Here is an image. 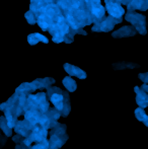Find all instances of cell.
<instances>
[{"label": "cell", "instance_id": "cell-17", "mask_svg": "<svg viewBox=\"0 0 148 149\" xmlns=\"http://www.w3.org/2000/svg\"><path fill=\"white\" fill-rule=\"evenodd\" d=\"M51 130V135L52 134H55V135H62V134L66 133V125L65 124H60L58 123L57 125L55 126L54 128H52Z\"/></svg>", "mask_w": 148, "mask_h": 149}, {"label": "cell", "instance_id": "cell-3", "mask_svg": "<svg viewBox=\"0 0 148 149\" xmlns=\"http://www.w3.org/2000/svg\"><path fill=\"white\" fill-rule=\"evenodd\" d=\"M106 5H107L108 12L112 17L120 18L125 12L124 8L118 2H114L113 0H106Z\"/></svg>", "mask_w": 148, "mask_h": 149}, {"label": "cell", "instance_id": "cell-33", "mask_svg": "<svg viewBox=\"0 0 148 149\" xmlns=\"http://www.w3.org/2000/svg\"><path fill=\"white\" fill-rule=\"evenodd\" d=\"M9 108V107H8V104H6V102H3V104H0V111H5V110H7V109Z\"/></svg>", "mask_w": 148, "mask_h": 149}, {"label": "cell", "instance_id": "cell-27", "mask_svg": "<svg viewBox=\"0 0 148 149\" xmlns=\"http://www.w3.org/2000/svg\"><path fill=\"white\" fill-rule=\"evenodd\" d=\"M62 91H63V90L60 89L59 87L50 86V87H48V88H47V93H46V94H48V96L50 97V95H51V94H53V93H62Z\"/></svg>", "mask_w": 148, "mask_h": 149}, {"label": "cell", "instance_id": "cell-21", "mask_svg": "<svg viewBox=\"0 0 148 149\" xmlns=\"http://www.w3.org/2000/svg\"><path fill=\"white\" fill-rule=\"evenodd\" d=\"M49 146V140L47 138H43L39 143L35 144L34 146H31L32 149H48Z\"/></svg>", "mask_w": 148, "mask_h": 149}, {"label": "cell", "instance_id": "cell-13", "mask_svg": "<svg viewBox=\"0 0 148 149\" xmlns=\"http://www.w3.org/2000/svg\"><path fill=\"white\" fill-rule=\"evenodd\" d=\"M135 117H136L138 121L142 122V123L147 127L148 126V117H147L146 113H145L144 109L140 108V107L137 108L136 110H135Z\"/></svg>", "mask_w": 148, "mask_h": 149}, {"label": "cell", "instance_id": "cell-35", "mask_svg": "<svg viewBox=\"0 0 148 149\" xmlns=\"http://www.w3.org/2000/svg\"><path fill=\"white\" fill-rule=\"evenodd\" d=\"M140 88L143 90V91H145V92H148V85H147V83H144L143 85H141L140 86Z\"/></svg>", "mask_w": 148, "mask_h": 149}, {"label": "cell", "instance_id": "cell-11", "mask_svg": "<svg viewBox=\"0 0 148 149\" xmlns=\"http://www.w3.org/2000/svg\"><path fill=\"white\" fill-rule=\"evenodd\" d=\"M38 24H39L40 28L43 31H47L50 28V26L52 24V19L50 16H48L47 14H43L39 17L38 19Z\"/></svg>", "mask_w": 148, "mask_h": 149}, {"label": "cell", "instance_id": "cell-30", "mask_svg": "<svg viewBox=\"0 0 148 149\" xmlns=\"http://www.w3.org/2000/svg\"><path fill=\"white\" fill-rule=\"evenodd\" d=\"M63 41H65V43H68V44L72 43V42H73V36L67 33V36H65V37H64Z\"/></svg>", "mask_w": 148, "mask_h": 149}, {"label": "cell", "instance_id": "cell-6", "mask_svg": "<svg viewBox=\"0 0 148 149\" xmlns=\"http://www.w3.org/2000/svg\"><path fill=\"white\" fill-rule=\"evenodd\" d=\"M135 35V30L132 26H123L120 30H118L117 31H115L113 33V37L114 38H123V37H131V36Z\"/></svg>", "mask_w": 148, "mask_h": 149}, {"label": "cell", "instance_id": "cell-23", "mask_svg": "<svg viewBox=\"0 0 148 149\" xmlns=\"http://www.w3.org/2000/svg\"><path fill=\"white\" fill-rule=\"evenodd\" d=\"M41 81H42V84H43V88H48L53 83H55V79L50 78V77H46V78L41 79Z\"/></svg>", "mask_w": 148, "mask_h": 149}, {"label": "cell", "instance_id": "cell-25", "mask_svg": "<svg viewBox=\"0 0 148 149\" xmlns=\"http://www.w3.org/2000/svg\"><path fill=\"white\" fill-rule=\"evenodd\" d=\"M24 16H26V20H28V22L30 24H36V17H35V14H34V12L32 11V10H30V11H28L26 14H24Z\"/></svg>", "mask_w": 148, "mask_h": 149}, {"label": "cell", "instance_id": "cell-10", "mask_svg": "<svg viewBox=\"0 0 148 149\" xmlns=\"http://www.w3.org/2000/svg\"><path fill=\"white\" fill-rule=\"evenodd\" d=\"M13 128H14V131H15L16 134H20V135L24 136V138L28 137V136L32 133V131H30V130H28L26 127H24V124L22 123V120H17Z\"/></svg>", "mask_w": 148, "mask_h": 149}, {"label": "cell", "instance_id": "cell-8", "mask_svg": "<svg viewBox=\"0 0 148 149\" xmlns=\"http://www.w3.org/2000/svg\"><path fill=\"white\" fill-rule=\"evenodd\" d=\"M64 144L65 143L62 141L59 136L55 135V134H52L49 139V146H48V149H59V148H61Z\"/></svg>", "mask_w": 148, "mask_h": 149}, {"label": "cell", "instance_id": "cell-26", "mask_svg": "<svg viewBox=\"0 0 148 149\" xmlns=\"http://www.w3.org/2000/svg\"><path fill=\"white\" fill-rule=\"evenodd\" d=\"M35 97H36V100H37V102H38V106H39L41 102L47 100V94H46L45 92H39V93L35 94Z\"/></svg>", "mask_w": 148, "mask_h": 149}, {"label": "cell", "instance_id": "cell-2", "mask_svg": "<svg viewBox=\"0 0 148 149\" xmlns=\"http://www.w3.org/2000/svg\"><path fill=\"white\" fill-rule=\"evenodd\" d=\"M121 22V19H116V17H112L109 16L108 18H103L101 22L99 24H95L97 26H93L92 31H109L114 28L115 24H119Z\"/></svg>", "mask_w": 148, "mask_h": 149}, {"label": "cell", "instance_id": "cell-5", "mask_svg": "<svg viewBox=\"0 0 148 149\" xmlns=\"http://www.w3.org/2000/svg\"><path fill=\"white\" fill-rule=\"evenodd\" d=\"M64 69H65V71L70 76H76L80 79H85L87 76L86 73L83 70H81L80 68H78V67H76V66H73V65H71V64H68V63L64 64Z\"/></svg>", "mask_w": 148, "mask_h": 149}, {"label": "cell", "instance_id": "cell-29", "mask_svg": "<svg viewBox=\"0 0 148 149\" xmlns=\"http://www.w3.org/2000/svg\"><path fill=\"white\" fill-rule=\"evenodd\" d=\"M138 77L144 83H147L148 82V73H140V74L138 75Z\"/></svg>", "mask_w": 148, "mask_h": 149}, {"label": "cell", "instance_id": "cell-28", "mask_svg": "<svg viewBox=\"0 0 148 149\" xmlns=\"http://www.w3.org/2000/svg\"><path fill=\"white\" fill-rule=\"evenodd\" d=\"M24 139V136L20 135V134H17V135H14L13 137H12V141H13L14 143H16V144L22 143Z\"/></svg>", "mask_w": 148, "mask_h": 149}, {"label": "cell", "instance_id": "cell-14", "mask_svg": "<svg viewBox=\"0 0 148 149\" xmlns=\"http://www.w3.org/2000/svg\"><path fill=\"white\" fill-rule=\"evenodd\" d=\"M4 117H5V119H6V122H7L8 127L12 129V128L14 127V125H15L16 121H17V118H16V117L12 114L9 108H8L7 110L4 111Z\"/></svg>", "mask_w": 148, "mask_h": 149}, {"label": "cell", "instance_id": "cell-7", "mask_svg": "<svg viewBox=\"0 0 148 149\" xmlns=\"http://www.w3.org/2000/svg\"><path fill=\"white\" fill-rule=\"evenodd\" d=\"M63 92V91H62ZM50 100L54 104L58 111H61L63 108V94L62 93H53L50 95Z\"/></svg>", "mask_w": 148, "mask_h": 149}, {"label": "cell", "instance_id": "cell-19", "mask_svg": "<svg viewBox=\"0 0 148 149\" xmlns=\"http://www.w3.org/2000/svg\"><path fill=\"white\" fill-rule=\"evenodd\" d=\"M70 111H71V104H70V102H63V108H62L61 111H59L60 116L63 117V118H66V117L69 115Z\"/></svg>", "mask_w": 148, "mask_h": 149}, {"label": "cell", "instance_id": "cell-15", "mask_svg": "<svg viewBox=\"0 0 148 149\" xmlns=\"http://www.w3.org/2000/svg\"><path fill=\"white\" fill-rule=\"evenodd\" d=\"M62 83H63V85L66 87V89H67L68 91H70V92L75 91V90H76V88H77L76 82H75L74 79L71 78L70 76L65 77V78L63 79V81H62Z\"/></svg>", "mask_w": 148, "mask_h": 149}, {"label": "cell", "instance_id": "cell-24", "mask_svg": "<svg viewBox=\"0 0 148 149\" xmlns=\"http://www.w3.org/2000/svg\"><path fill=\"white\" fill-rule=\"evenodd\" d=\"M49 107H50V104H49V102L48 100H45V102H41V104L38 106V110H39V112L40 113H42V114H45L46 112H47V110L49 109Z\"/></svg>", "mask_w": 148, "mask_h": 149}, {"label": "cell", "instance_id": "cell-34", "mask_svg": "<svg viewBox=\"0 0 148 149\" xmlns=\"http://www.w3.org/2000/svg\"><path fill=\"white\" fill-rule=\"evenodd\" d=\"M117 2H120V3L124 4V5H128L129 3H130L131 0H116Z\"/></svg>", "mask_w": 148, "mask_h": 149}, {"label": "cell", "instance_id": "cell-16", "mask_svg": "<svg viewBox=\"0 0 148 149\" xmlns=\"http://www.w3.org/2000/svg\"><path fill=\"white\" fill-rule=\"evenodd\" d=\"M0 129L2 130L4 135L7 136V137H10V136L12 135V129L8 127L7 122H6V119L4 116L0 117Z\"/></svg>", "mask_w": 148, "mask_h": 149}, {"label": "cell", "instance_id": "cell-1", "mask_svg": "<svg viewBox=\"0 0 148 149\" xmlns=\"http://www.w3.org/2000/svg\"><path fill=\"white\" fill-rule=\"evenodd\" d=\"M126 20L130 22L132 24H134L137 31L141 33V35H145L146 33V26H145V17L143 15H140L135 12H129L126 15Z\"/></svg>", "mask_w": 148, "mask_h": 149}, {"label": "cell", "instance_id": "cell-32", "mask_svg": "<svg viewBox=\"0 0 148 149\" xmlns=\"http://www.w3.org/2000/svg\"><path fill=\"white\" fill-rule=\"evenodd\" d=\"M15 149H32V148L28 147V146H26L24 143H20V144H16Z\"/></svg>", "mask_w": 148, "mask_h": 149}, {"label": "cell", "instance_id": "cell-22", "mask_svg": "<svg viewBox=\"0 0 148 149\" xmlns=\"http://www.w3.org/2000/svg\"><path fill=\"white\" fill-rule=\"evenodd\" d=\"M115 69H125V68H135V67H138L137 64H133V63H127V62H124V63H117V64H114L113 65Z\"/></svg>", "mask_w": 148, "mask_h": 149}, {"label": "cell", "instance_id": "cell-18", "mask_svg": "<svg viewBox=\"0 0 148 149\" xmlns=\"http://www.w3.org/2000/svg\"><path fill=\"white\" fill-rule=\"evenodd\" d=\"M45 115L48 117L49 119H53V120H56V121H58V119L60 118V113L59 111L57 110V109L54 107V108H50L47 110V112L45 113Z\"/></svg>", "mask_w": 148, "mask_h": 149}, {"label": "cell", "instance_id": "cell-9", "mask_svg": "<svg viewBox=\"0 0 148 149\" xmlns=\"http://www.w3.org/2000/svg\"><path fill=\"white\" fill-rule=\"evenodd\" d=\"M28 41L30 43V45H36L39 42H43L45 44H48L49 43V40L45 37V36L41 35V33H32L28 37Z\"/></svg>", "mask_w": 148, "mask_h": 149}, {"label": "cell", "instance_id": "cell-4", "mask_svg": "<svg viewBox=\"0 0 148 149\" xmlns=\"http://www.w3.org/2000/svg\"><path fill=\"white\" fill-rule=\"evenodd\" d=\"M135 93L136 95V102L140 108H147L148 107V96H147V92L143 91L142 89L139 86H135L134 88Z\"/></svg>", "mask_w": 148, "mask_h": 149}, {"label": "cell", "instance_id": "cell-12", "mask_svg": "<svg viewBox=\"0 0 148 149\" xmlns=\"http://www.w3.org/2000/svg\"><path fill=\"white\" fill-rule=\"evenodd\" d=\"M130 8L133 10L135 9H140V10H146L147 9V0H131L130 1Z\"/></svg>", "mask_w": 148, "mask_h": 149}, {"label": "cell", "instance_id": "cell-31", "mask_svg": "<svg viewBox=\"0 0 148 149\" xmlns=\"http://www.w3.org/2000/svg\"><path fill=\"white\" fill-rule=\"evenodd\" d=\"M6 140H7V136L2 135L0 133V146H4V144L6 143Z\"/></svg>", "mask_w": 148, "mask_h": 149}, {"label": "cell", "instance_id": "cell-20", "mask_svg": "<svg viewBox=\"0 0 148 149\" xmlns=\"http://www.w3.org/2000/svg\"><path fill=\"white\" fill-rule=\"evenodd\" d=\"M49 122H50V119L46 116L45 114H40L39 116V119H38V124H40L41 126H43L45 129H49Z\"/></svg>", "mask_w": 148, "mask_h": 149}]
</instances>
